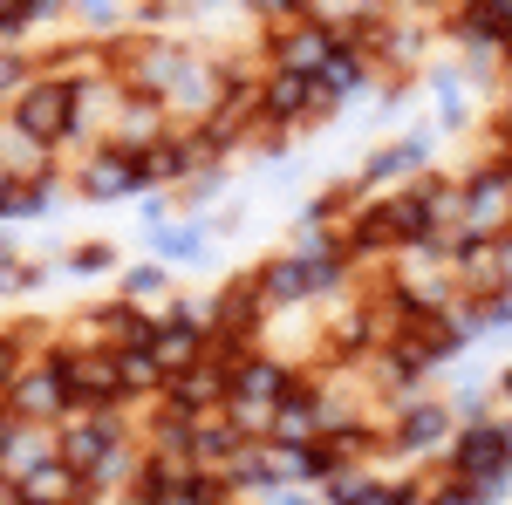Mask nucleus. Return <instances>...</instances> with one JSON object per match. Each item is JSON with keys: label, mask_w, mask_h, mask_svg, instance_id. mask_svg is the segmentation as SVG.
Wrapping results in <instances>:
<instances>
[{"label": "nucleus", "mask_w": 512, "mask_h": 505, "mask_svg": "<svg viewBox=\"0 0 512 505\" xmlns=\"http://www.w3.org/2000/svg\"><path fill=\"white\" fill-rule=\"evenodd\" d=\"M76 89L82 76H35L14 89V137H28V144H69L76 137Z\"/></svg>", "instance_id": "1"}, {"label": "nucleus", "mask_w": 512, "mask_h": 505, "mask_svg": "<svg viewBox=\"0 0 512 505\" xmlns=\"http://www.w3.org/2000/svg\"><path fill=\"white\" fill-rule=\"evenodd\" d=\"M444 471L478 478V485H512V417H472L451 430Z\"/></svg>", "instance_id": "2"}, {"label": "nucleus", "mask_w": 512, "mask_h": 505, "mask_svg": "<svg viewBox=\"0 0 512 505\" xmlns=\"http://www.w3.org/2000/svg\"><path fill=\"white\" fill-rule=\"evenodd\" d=\"M451 403H437L424 389H410V396H390V417H383V437H390V458H431L451 444Z\"/></svg>", "instance_id": "3"}, {"label": "nucleus", "mask_w": 512, "mask_h": 505, "mask_svg": "<svg viewBox=\"0 0 512 505\" xmlns=\"http://www.w3.org/2000/svg\"><path fill=\"white\" fill-rule=\"evenodd\" d=\"M0 410L7 417H28V424H62L69 417V376L55 355H28L21 376L0 389Z\"/></svg>", "instance_id": "4"}, {"label": "nucleus", "mask_w": 512, "mask_h": 505, "mask_svg": "<svg viewBox=\"0 0 512 505\" xmlns=\"http://www.w3.org/2000/svg\"><path fill=\"white\" fill-rule=\"evenodd\" d=\"M137 185H144V157L123 151V144H103L82 164V192L89 198H123V192H137Z\"/></svg>", "instance_id": "5"}, {"label": "nucleus", "mask_w": 512, "mask_h": 505, "mask_svg": "<svg viewBox=\"0 0 512 505\" xmlns=\"http://www.w3.org/2000/svg\"><path fill=\"white\" fill-rule=\"evenodd\" d=\"M260 280V294H267V308H308V301H321L315 294V267L301 260V253H287V260H267V267L253 273Z\"/></svg>", "instance_id": "6"}, {"label": "nucleus", "mask_w": 512, "mask_h": 505, "mask_svg": "<svg viewBox=\"0 0 512 505\" xmlns=\"http://www.w3.org/2000/svg\"><path fill=\"white\" fill-rule=\"evenodd\" d=\"M424 157H431V137H403V144H390V151H376L369 164H362V192H376V185H396V178H410V171H424Z\"/></svg>", "instance_id": "7"}, {"label": "nucleus", "mask_w": 512, "mask_h": 505, "mask_svg": "<svg viewBox=\"0 0 512 505\" xmlns=\"http://www.w3.org/2000/svg\"><path fill=\"white\" fill-rule=\"evenodd\" d=\"M28 355H35V328H0V389L21 376Z\"/></svg>", "instance_id": "8"}, {"label": "nucleus", "mask_w": 512, "mask_h": 505, "mask_svg": "<svg viewBox=\"0 0 512 505\" xmlns=\"http://www.w3.org/2000/svg\"><path fill=\"white\" fill-rule=\"evenodd\" d=\"M158 246L171 253V260H198V253H205V226H164Z\"/></svg>", "instance_id": "9"}, {"label": "nucleus", "mask_w": 512, "mask_h": 505, "mask_svg": "<svg viewBox=\"0 0 512 505\" xmlns=\"http://www.w3.org/2000/svg\"><path fill=\"white\" fill-rule=\"evenodd\" d=\"M158 287H164V267H137V273H123V294H130L137 308H144V301H151Z\"/></svg>", "instance_id": "10"}, {"label": "nucleus", "mask_w": 512, "mask_h": 505, "mask_svg": "<svg viewBox=\"0 0 512 505\" xmlns=\"http://www.w3.org/2000/svg\"><path fill=\"white\" fill-rule=\"evenodd\" d=\"M21 62H14V55H0V103H14V89H21Z\"/></svg>", "instance_id": "11"}, {"label": "nucleus", "mask_w": 512, "mask_h": 505, "mask_svg": "<svg viewBox=\"0 0 512 505\" xmlns=\"http://www.w3.org/2000/svg\"><path fill=\"white\" fill-rule=\"evenodd\" d=\"M69 267H76V273H103V267H110V246H82Z\"/></svg>", "instance_id": "12"}, {"label": "nucleus", "mask_w": 512, "mask_h": 505, "mask_svg": "<svg viewBox=\"0 0 512 505\" xmlns=\"http://www.w3.org/2000/svg\"><path fill=\"white\" fill-rule=\"evenodd\" d=\"M76 7H82V14H89V21H110V14H117L123 0H76Z\"/></svg>", "instance_id": "13"}, {"label": "nucleus", "mask_w": 512, "mask_h": 505, "mask_svg": "<svg viewBox=\"0 0 512 505\" xmlns=\"http://www.w3.org/2000/svg\"><path fill=\"white\" fill-rule=\"evenodd\" d=\"M492 389H499V403H512V362L499 369V383H492Z\"/></svg>", "instance_id": "14"}, {"label": "nucleus", "mask_w": 512, "mask_h": 505, "mask_svg": "<svg viewBox=\"0 0 512 505\" xmlns=\"http://www.w3.org/2000/svg\"><path fill=\"white\" fill-rule=\"evenodd\" d=\"M396 7H424V14H444L451 0H396Z\"/></svg>", "instance_id": "15"}, {"label": "nucleus", "mask_w": 512, "mask_h": 505, "mask_svg": "<svg viewBox=\"0 0 512 505\" xmlns=\"http://www.w3.org/2000/svg\"><path fill=\"white\" fill-rule=\"evenodd\" d=\"M506 89H512V48H506Z\"/></svg>", "instance_id": "16"}, {"label": "nucleus", "mask_w": 512, "mask_h": 505, "mask_svg": "<svg viewBox=\"0 0 512 505\" xmlns=\"http://www.w3.org/2000/svg\"><path fill=\"white\" fill-rule=\"evenodd\" d=\"M0 424H7V410H0Z\"/></svg>", "instance_id": "17"}]
</instances>
